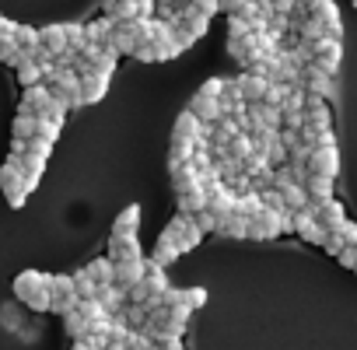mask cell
Here are the masks:
<instances>
[{"label":"cell","instance_id":"43","mask_svg":"<svg viewBox=\"0 0 357 350\" xmlns=\"http://www.w3.org/2000/svg\"><path fill=\"white\" fill-rule=\"evenodd\" d=\"M221 88H225V81H221V77H211L197 95H204V98H221Z\"/></svg>","mask_w":357,"mask_h":350},{"label":"cell","instance_id":"6","mask_svg":"<svg viewBox=\"0 0 357 350\" xmlns=\"http://www.w3.org/2000/svg\"><path fill=\"white\" fill-rule=\"evenodd\" d=\"M340 56H343V46L336 43V39H319V43H312V63L322 70V74H329V77H336V70H340Z\"/></svg>","mask_w":357,"mask_h":350},{"label":"cell","instance_id":"15","mask_svg":"<svg viewBox=\"0 0 357 350\" xmlns=\"http://www.w3.org/2000/svg\"><path fill=\"white\" fill-rule=\"evenodd\" d=\"M140 284H144V291H147V301H158V298H161V294L168 291V277H165V266H158V263H151V259H147Z\"/></svg>","mask_w":357,"mask_h":350},{"label":"cell","instance_id":"44","mask_svg":"<svg viewBox=\"0 0 357 350\" xmlns=\"http://www.w3.org/2000/svg\"><path fill=\"white\" fill-rule=\"evenodd\" d=\"M336 259H340V266H347V270H357V252H354L350 245H347V249H343Z\"/></svg>","mask_w":357,"mask_h":350},{"label":"cell","instance_id":"11","mask_svg":"<svg viewBox=\"0 0 357 350\" xmlns=\"http://www.w3.org/2000/svg\"><path fill=\"white\" fill-rule=\"evenodd\" d=\"M147 259H126V263H112V284L119 291H130L133 284H140Z\"/></svg>","mask_w":357,"mask_h":350},{"label":"cell","instance_id":"30","mask_svg":"<svg viewBox=\"0 0 357 350\" xmlns=\"http://www.w3.org/2000/svg\"><path fill=\"white\" fill-rule=\"evenodd\" d=\"M245 218H238V214H228V218H221L218 221V235L221 238H245Z\"/></svg>","mask_w":357,"mask_h":350},{"label":"cell","instance_id":"8","mask_svg":"<svg viewBox=\"0 0 357 350\" xmlns=\"http://www.w3.org/2000/svg\"><path fill=\"white\" fill-rule=\"evenodd\" d=\"M235 190L228 186V183H214L211 190H207V211L221 221V218H228V214H235Z\"/></svg>","mask_w":357,"mask_h":350},{"label":"cell","instance_id":"50","mask_svg":"<svg viewBox=\"0 0 357 350\" xmlns=\"http://www.w3.org/2000/svg\"><path fill=\"white\" fill-rule=\"evenodd\" d=\"M270 4H277V0H270Z\"/></svg>","mask_w":357,"mask_h":350},{"label":"cell","instance_id":"27","mask_svg":"<svg viewBox=\"0 0 357 350\" xmlns=\"http://www.w3.org/2000/svg\"><path fill=\"white\" fill-rule=\"evenodd\" d=\"M11 137L22 140V144H29V140L36 137V116L18 109V116H15V123H11Z\"/></svg>","mask_w":357,"mask_h":350},{"label":"cell","instance_id":"49","mask_svg":"<svg viewBox=\"0 0 357 350\" xmlns=\"http://www.w3.org/2000/svg\"><path fill=\"white\" fill-rule=\"evenodd\" d=\"M350 249H354V252H357V245H350Z\"/></svg>","mask_w":357,"mask_h":350},{"label":"cell","instance_id":"40","mask_svg":"<svg viewBox=\"0 0 357 350\" xmlns=\"http://www.w3.org/2000/svg\"><path fill=\"white\" fill-rule=\"evenodd\" d=\"M245 36H252L249 32V22H242L238 15H231L228 18V39H245Z\"/></svg>","mask_w":357,"mask_h":350},{"label":"cell","instance_id":"42","mask_svg":"<svg viewBox=\"0 0 357 350\" xmlns=\"http://www.w3.org/2000/svg\"><path fill=\"white\" fill-rule=\"evenodd\" d=\"M336 235L343 238V245H357V225H354V221H343V225L336 228Z\"/></svg>","mask_w":357,"mask_h":350},{"label":"cell","instance_id":"29","mask_svg":"<svg viewBox=\"0 0 357 350\" xmlns=\"http://www.w3.org/2000/svg\"><path fill=\"white\" fill-rule=\"evenodd\" d=\"M280 197H284L287 214H298V211H305V207H308V193H305V186H298V183L284 186V190H280Z\"/></svg>","mask_w":357,"mask_h":350},{"label":"cell","instance_id":"25","mask_svg":"<svg viewBox=\"0 0 357 350\" xmlns=\"http://www.w3.org/2000/svg\"><path fill=\"white\" fill-rule=\"evenodd\" d=\"M112 29H116V22H112V18H98V22L84 25V39H88V46H109Z\"/></svg>","mask_w":357,"mask_h":350},{"label":"cell","instance_id":"5","mask_svg":"<svg viewBox=\"0 0 357 350\" xmlns=\"http://www.w3.org/2000/svg\"><path fill=\"white\" fill-rule=\"evenodd\" d=\"M277 235H284V214H273V211H259V214H252L249 218V225H245V238H256V242H266V238H277Z\"/></svg>","mask_w":357,"mask_h":350},{"label":"cell","instance_id":"18","mask_svg":"<svg viewBox=\"0 0 357 350\" xmlns=\"http://www.w3.org/2000/svg\"><path fill=\"white\" fill-rule=\"evenodd\" d=\"M190 112L204 123V126H214L225 112H221V98H204V95H197L193 102H190Z\"/></svg>","mask_w":357,"mask_h":350},{"label":"cell","instance_id":"2","mask_svg":"<svg viewBox=\"0 0 357 350\" xmlns=\"http://www.w3.org/2000/svg\"><path fill=\"white\" fill-rule=\"evenodd\" d=\"M161 235L175 245V252H178V256L190 252V249H197V245H200V238H204V231L197 228V221H193L190 214H175V218H172V225H168Z\"/></svg>","mask_w":357,"mask_h":350},{"label":"cell","instance_id":"20","mask_svg":"<svg viewBox=\"0 0 357 350\" xmlns=\"http://www.w3.org/2000/svg\"><path fill=\"white\" fill-rule=\"evenodd\" d=\"M301 186L308 193V204H315V207L326 204V200H333V179H326V175H308Z\"/></svg>","mask_w":357,"mask_h":350},{"label":"cell","instance_id":"35","mask_svg":"<svg viewBox=\"0 0 357 350\" xmlns=\"http://www.w3.org/2000/svg\"><path fill=\"white\" fill-rule=\"evenodd\" d=\"M18 81H22V88H32V84H43V70L32 63V60H22L18 67Z\"/></svg>","mask_w":357,"mask_h":350},{"label":"cell","instance_id":"45","mask_svg":"<svg viewBox=\"0 0 357 350\" xmlns=\"http://www.w3.org/2000/svg\"><path fill=\"white\" fill-rule=\"evenodd\" d=\"M133 56H137V60H144V63H154V60H158L151 43H147V46H137V50H133Z\"/></svg>","mask_w":357,"mask_h":350},{"label":"cell","instance_id":"53","mask_svg":"<svg viewBox=\"0 0 357 350\" xmlns=\"http://www.w3.org/2000/svg\"><path fill=\"white\" fill-rule=\"evenodd\" d=\"M105 350H112V347H105Z\"/></svg>","mask_w":357,"mask_h":350},{"label":"cell","instance_id":"22","mask_svg":"<svg viewBox=\"0 0 357 350\" xmlns=\"http://www.w3.org/2000/svg\"><path fill=\"white\" fill-rule=\"evenodd\" d=\"M238 88H242L245 105H256V102H263L270 81H266V77H256V74H242V77H238Z\"/></svg>","mask_w":357,"mask_h":350},{"label":"cell","instance_id":"32","mask_svg":"<svg viewBox=\"0 0 357 350\" xmlns=\"http://www.w3.org/2000/svg\"><path fill=\"white\" fill-rule=\"evenodd\" d=\"M77 315L88 322V326H95V322H105L109 319V312L95 301V298H88V301H77Z\"/></svg>","mask_w":357,"mask_h":350},{"label":"cell","instance_id":"54","mask_svg":"<svg viewBox=\"0 0 357 350\" xmlns=\"http://www.w3.org/2000/svg\"><path fill=\"white\" fill-rule=\"evenodd\" d=\"M354 273H357V270H354Z\"/></svg>","mask_w":357,"mask_h":350},{"label":"cell","instance_id":"10","mask_svg":"<svg viewBox=\"0 0 357 350\" xmlns=\"http://www.w3.org/2000/svg\"><path fill=\"white\" fill-rule=\"evenodd\" d=\"M312 18L322 25V32H326V39H343V25H340V8L333 4V0H322V4L312 11Z\"/></svg>","mask_w":357,"mask_h":350},{"label":"cell","instance_id":"36","mask_svg":"<svg viewBox=\"0 0 357 350\" xmlns=\"http://www.w3.org/2000/svg\"><path fill=\"white\" fill-rule=\"evenodd\" d=\"M193 140H175L172 144V154H168V161L172 165H186V161H193Z\"/></svg>","mask_w":357,"mask_h":350},{"label":"cell","instance_id":"1","mask_svg":"<svg viewBox=\"0 0 357 350\" xmlns=\"http://www.w3.org/2000/svg\"><path fill=\"white\" fill-rule=\"evenodd\" d=\"M15 294L25 301L32 312H50V273L43 270H25L15 277Z\"/></svg>","mask_w":357,"mask_h":350},{"label":"cell","instance_id":"28","mask_svg":"<svg viewBox=\"0 0 357 350\" xmlns=\"http://www.w3.org/2000/svg\"><path fill=\"white\" fill-rule=\"evenodd\" d=\"M249 154H256V144H252V137H249V133H235V137L228 140V158L242 165Z\"/></svg>","mask_w":357,"mask_h":350},{"label":"cell","instance_id":"3","mask_svg":"<svg viewBox=\"0 0 357 350\" xmlns=\"http://www.w3.org/2000/svg\"><path fill=\"white\" fill-rule=\"evenodd\" d=\"M0 190H4V197H8V204L18 211V207H25V200H29V183H25V175L18 172V165L8 158L4 161V168H0Z\"/></svg>","mask_w":357,"mask_h":350},{"label":"cell","instance_id":"21","mask_svg":"<svg viewBox=\"0 0 357 350\" xmlns=\"http://www.w3.org/2000/svg\"><path fill=\"white\" fill-rule=\"evenodd\" d=\"M39 46L56 60L63 50H67V39H63V25H46V29H39Z\"/></svg>","mask_w":357,"mask_h":350},{"label":"cell","instance_id":"24","mask_svg":"<svg viewBox=\"0 0 357 350\" xmlns=\"http://www.w3.org/2000/svg\"><path fill=\"white\" fill-rule=\"evenodd\" d=\"M200 211H207V190L204 186H193V190H186V193H178V214H200Z\"/></svg>","mask_w":357,"mask_h":350},{"label":"cell","instance_id":"13","mask_svg":"<svg viewBox=\"0 0 357 350\" xmlns=\"http://www.w3.org/2000/svg\"><path fill=\"white\" fill-rule=\"evenodd\" d=\"M315 221H319V228L329 235V231H336L343 221H347V211H343V204L340 200H326V204H319L315 207V214H312Z\"/></svg>","mask_w":357,"mask_h":350},{"label":"cell","instance_id":"37","mask_svg":"<svg viewBox=\"0 0 357 350\" xmlns=\"http://www.w3.org/2000/svg\"><path fill=\"white\" fill-rule=\"evenodd\" d=\"M63 39H67V50H74V53H81V50L88 46L84 25H63Z\"/></svg>","mask_w":357,"mask_h":350},{"label":"cell","instance_id":"38","mask_svg":"<svg viewBox=\"0 0 357 350\" xmlns=\"http://www.w3.org/2000/svg\"><path fill=\"white\" fill-rule=\"evenodd\" d=\"M63 326H67V336H70V340H81V336L88 333V322H84V319L77 315V308L63 315Z\"/></svg>","mask_w":357,"mask_h":350},{"label":"cell","instance_id":"16","mask_svg":"<svg viewBox=\"0 0 357 350\" xmlns=\"http://www.w3.org/2000/svg\"><path fill=\"white\" fill-rule=\"evenodd\" d=\"M137 231H140V207L130 204L119 211V218L112 225V238H137Z\"/></svg>","mask_w":357,"mask_h":350},{"label":"cell","instance_id":"47","mask_svg":"<svg viewBox=\"0 0 357 350\" xmlns=\"http://www.w3.org/2000/svg\"><path fill=\"white\" fill-rule=\"evenodd\" d=\"M15 32V22H8L4 15H0V36H11Z\"/></svg>","mask_w":357,"mask_h":350},{"label":"cell","instance_id":"4","mask_svg":"<svg viewBox=\"0 0 357 350\" xmlns=\"http://www.w3.org/2000/svg\"><path fill=\"white\" fill-rule=\"evenodd\" d=\"M77 308V287H74V277L67 273H56L50 277V312L56 315H67Z\"/></svg>","mask_w":357,"mask_h":350},{"label":"cell","instance_id":"51","mask_svg":"<svg viewBox=\"0 0 357 350\" xmlns=\"http://www.w3.org/2000/svg\"><path fill=\"white\" fill-rule=\"evenodd\" d=\"M354 8H357V0H354Z\"/></svg>","mask_w":357,"mask_h":350},{"label":"cell","instance_id":"23","mask_svg":"<svg viewBox=\"0 0 357 350\" xmlns=\"http://www.w3.org/2000/svg\"><path fill=\"white\" fill-rule=\"evenodd\" d=\"M200 133H204V123H200L190 109H186V112H178L175 130H172V137H175V140H197Z\"/></svg>","mask_w":357,"mask_h":350},{"label":"cell","instance_id":"17","mask_svg":"<svg viewBox=\"0 0 357 350\" xmlns=\"http://www.w3.org/2000/svg\"><path fill=\"white\" fill-rule=\"evenodd\" d=\"M291 225H294V231H298L305 242H312V245H322V242H326V231L319 228V221H315L312 214L298 211V214H291Z\"/></svg>","mask_w":357,"mask_h":350},{"label":"cell","instance_id":"31","mask_svg":"<svg viewBox=\"0 0 357 350\" xmlns=\"http://www.w3.org/2000/svg\"><path fill=\"white\" fill-rule=\"evenodd\" d=\"M84 273H88V277H91V280H95L98 287H102V284H112V263H109L105 256L91 259V263L84 266Z\"/></svg>","mask_w":357,"mask_h":350},{"label":"cell","instance_id":"9","mask_svg":"<svg viewBox=\"0 0 357 350\" xmlns=\"http://www.w3.org/2000/svg\"><path fill=\"white\" fill-rule=\"evenodd\" d=\"M301 84H305V91H308V95H319V98H333V95H336L333 77H329V74H322L315 63L301 67Z\"/></svg>","mask_w":357,"mask_h":350},{"label":"cell","instance_id":"14","mask_svg":"<svg viewBox=\"0 0 357 350\" xmlns=\"http://www.w3.org/2000/svg\"><path fill=\"white\" fill-rule=\"evenodd\" d=\"M105 91H109V77L91 74V70L81 74V102H84V105H98V102L105 98Z\"/></svg>","mask_w":357,"mask_h":350},{"label":"cell","instance_id":"48","mask_svg":"<svg viewBox=\"0 0 357 350\" xmlns=\"http://www.w3.org/2000/svg\"><path fill=\"white\" fill-rule=\"evenodd\" d=\"M168 350H186V347H183V343H175V347H168Z\"/></svg>","mask_w":357,"mask_h":350},{"label":"cell","instance_id":"39","mask_svg":"<svg viewBox=\"0 0 357 350\" xmlns=\"http://www.w3.org/2000/svg\"><path fill=\"white\" fill-rule=\"evenodd\" d=\"M74 287H77V301H88V298H95V291H98V284H95L84 270L74 277Z\"/></svg>","mask_w":357,"mask_h":350},{"label":"cell","instance_id":"46","mask_svg":"<svg viewBox=\"0 0 357 350\" xmlns=\"http://www.w3.org/2000/svg\"><path fill=\"white\" fill-rule=\"evenodd\" d=\"M245 4H249V0H221V11H228V15H238Z\"/></svg>","mask_w":357,"mask_h":350},{"label":"cell","instance_id":"26","mask_svg":"<svg viewBox=\"0 0 357 350\" xmlns=\"http://www.w3.org/2000/svg\"><path fill=\"white\" fill-rule=\"evenodd\" d=\"M95 301H98L105 312H119L123 301H126V291H119L116 284H102V287L95 291Z\"/></svg>","mask_w":357,"mask_h":350},{"label":"cell","instance_id":"34","mask_svg":"<svg viewBox=\"0 0 357 350\" xmlns=\"http://www.w3.org/2000/svg\"><path fill=\"white\" fill-rule=\"evenodd\" d=\"M36 140L56 144V140H60V123H53V119H46V116H36Z\"/></svg>","mask_w":357,"mask_h":350},{"label":"cell","instance_id":"12","mask_svg":"<svg viewBox=\"0 0 357 350\" xmlns=\"http://www.w3.org/2000/svg\"><path fill=\"white\" fill-rule=\"evenodd\" d=\"M50 102H53V91H50V84H32V88H25V95H22V112L46 116Z\"/></svg>","mask_w":357,"mask_h":350},{"label":"cell","instance_id":"19","mask_svg":"<svg viewBox=\"0 0 357 350\" xmlns=\"http://www.w3.org/2000/svg\"><path fill=\"white\" fill-rule=\"evenodd\" d=\"M105 259L109 263H126V259H144V252H140V242L137 238H112Z\"/></svg>","mask_w":357,"mask_h":350},{"label":"cell","instance_id":"33","mask_svg":"<svg viewBox=\"0 0 357 350\" xmlns=\"http://www.w3.org/2000/svg\"><path fill=\"white\" fill-rule=\"evenodd\" d=\"M11 39H15V46L18 50H36L39 46V29H29V25H15V32H11Z\"/></svg>","mask_w":357,"mask_h":350},{"label":"cell","instance_id":"41","mask_svg":"<svg viewBox=\"0 0 357 350\" xmlns=\"http://www.w3.org/2000/svg\"><path fill=\"white\" fill-rule=\"evenodd\" d=\"M193 221H197V228L207 235V231H218V218L211 214V211H200V214H193Z\"/></svg>","mask_w":357,"mask_h":350},{"label":"cell","instance_id":"7","mask_svg":"<svg viewBox=\"0 0 357 350\" xmlns=\"http://www.w3.org/2000/svg\"><path fill=\"white\" fill-rule=\"evenodd\" d=\"M305 168H308V175H326V179H336V172H340V151L336 147H312Z\"/></svg>","mask_w":357,"mask_h":350},{"label":"cell","instance_id":"52","mask_svg":"<svg viewBox=\"0 0 357 350\" xmlns=\"http://www.w3.org/2000/svg\"><path fill=\"white\" fill-rule=\"evenodd\" d=\"M70 350H77V347H70Z\"/></svg>","mask_w":357,"mask_h":350}]
</instances>
